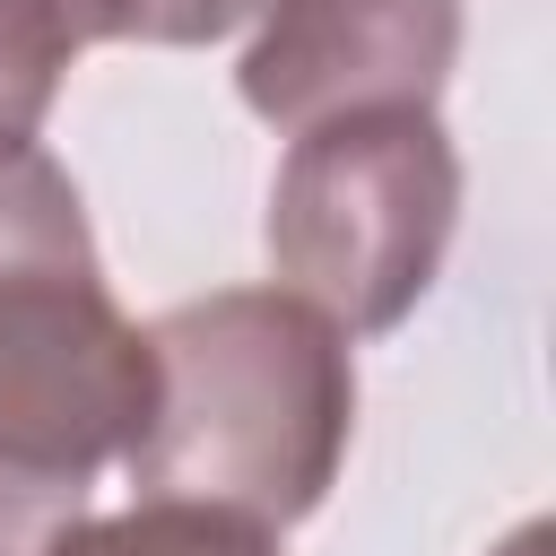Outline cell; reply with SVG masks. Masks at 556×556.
Instances as JSON below:
<instances>
[{"instance_id":"6da1fadb","label":"cell","mask_w":556,"mask_h":556,"mask_svg":"<svg viewBox=\"0 0 556 556\" xmlns=\"http://www.w3.org/2000/svg\"><path fill=\"white\" fill-rule=\"evenodd\" d=\"M148 330L122 321L78 182L0 148V556H52L104 460L148 426Z\"/></svg>"},{"instance_id":"7a4b0ae2","label":"cell","mask_w":556,"mask_h":556,"mask_svg":"<svg viewBox=\"0 0 556 556\" xmlns=\"http://www.w3.org/2000/svg\"><path fill=\"white\" fill-rule=\"evenodd\" d=\"M148 426L130 434L139 495L226 504L243 521H304L356 434L348 330L287 287H217L148 321Z\"/></svg>"},{"instance_id":"3957f363","label":"cell","mask_w":556,"mask_h":556,"mask_svg":"<svg viewBox=\"0 0 556 556\" xmlns=\"http://www.w3.org/2000/svg\"><path fill=\"white\" fill-rule=\"evenodd\" d=\"M460 226V156L434 104H365L304 122L269 182V269L321 321L400 330Z\"/></svg>"},{"instance_id":"277c9868","label":"cell","mask_w":556,"mask_h":556,"mask_svg":"<svg viewBox=\"0 0 556 556\" xmlns=\"http://www.w3.org/2000/svg\"><path fill=\"white\" fill-rule=\"evenodd\" d=\"M452 61L460 0H269L235 87L261 122L304 130L365 104H434Z\"/></svg>"},{"instance_id":"5b68a950","label":"cell","mask_w":556,"mask_h":556,"mask_svg":"<svg viewBox=\"0 0 556 556\" xmlns=\"http://www.w3.org/2000/svg\"><path fill=\"white\" fill-rule=\"evenodd\" d=\"M52 556H278V530L243 521L226 504L139 495L130 513H78V521H61Z\"/></svg>"},{"instance_id":"8992f818","label":"cell","mask_w":556,"mask_h":556,"mask_svg":"<svg viewBox=\"0 0 556 556\" xmlns=\"http://www.w3.org/2000/svg\"><path fill=\"white\" fill-rule=\"evenodd\" d=\"M78 52L87 43H217L269 0H35Z\"/></svg>"},{"instance_id":"52a82bcc","label":"cell","mask_w":556,"mask_h":556,"mask_svg":"<svg viewBox=\"0 0 556 556\" xmlns=\"http://www.w3.org/2000/svg\"><path fill=\"white\" fill-rule=\"evenodd\" d=\"M70 61H78V43L35 0H0V148H17V139L43 130Z\"/></svg>"},{"instance_id":"ba28073f","label":"cell","mask_w":556,"mask_h":556,"mask_svg":"<svg viewBox=\"0 0 556 556\" xmlns=\"http://www.w3.org/2000/svg\"><path fill=\"white\" fill-rule=\"evenodd\" d=\"M495 556H547V521H521V530H513Z\"/></svg>"}]
</instances>
